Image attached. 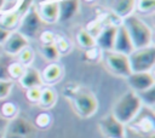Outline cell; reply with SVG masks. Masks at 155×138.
Wrapping results in <instances>:
<instances>
[{
  "label": "cell",
  "mask_w": 155,
  "mask_h": 138,
  "mask_svg": "<svg viewBox=\"0 0 155 138\" xmlns=\"http://www.w3.org/2000/svg\"><path fill=\"white\" fill-rule=\"evenodd\" d=\"M64 96L70 100L71 107L76 115L82 119L92 117L98 108L99 102L97 96L88 88L79 85H70L64 88Z\"/></svg>",
  "instance_id": "6da1fadb"
},
{
  "label": "cell",
  "mask_w": 155,
  "mask_h": 138,
  "mask_svg": "<svg viewBox=\"0 0 155 138\" xmlns=\"http://www.w3.org/2000/svg\"><path fill=\"white\" fill-rule=\"evenodd\" d=\"M122 25L125 27L134 50L143 48L154 45V30L153 28L142 19L138 15L133 13L122 21Z\"/></svg>",
  "instance_id": "7a4b0ae2"
},
{
  "label": "cell",
  "mask_w": 155,
  "mask_h": 138,
  "mask_svg": "<svg viewBox=\"0 0 155 138\" xmlns=\"http://www.w3.org/2000/svg\"><path fill=\"white\" fill-rule=\"evenodd\" d=\"M142 108H143V104L139 96L136 92L127 90L115 100L110 114L117 121L127 126L138 115Z\"/></svg>",
  "instance_id": "3957f363"
},
{
  "label": "cell",
  "mask_w": 155,
  "mask_h": 138,
  "mask_svg": "<svg viewBox=\"0 0 155 138\" xmlns=\"http://www.w3.org/2000/svg\"><path fill=\"white\" fill-rule=\"evenodd\" d=\"M42 27H44V22L41 21L38 13L36 5L34 4L22 15L16 30L30 41V40H38L40 31L44 29Z\"/></svg>",
  "instance_id": "277c9868"
},
{
  "label": "cell",
  "mask_w": 155,
  "mask_h": 138,
  "mask_svg": "<svg viewBox=\"0 0 155 138\" xmlns=\"http://www.w3.org/2000/svg\"><path fill=\"white\" fill-rule=\"evenodd\" d=\"M128 62L132 73L154 71L155 67V46L136 48L128 54Z\"/></svg>",
  "instance_id": "5b68a950"
},
{
  "label": "cell",
  "mask_w": 155,
  "mask_h": 138,
  "mask_svg": "<svg viewBox=\"0 0 155 138\" xmlns=\"http://www.w3.org/2000/svg\"><path fill=\"white\" fill-rule=\"evenodd\" d=\"M102 62L104 63L105 68L115 76L126 79L132 73L130 62H128V56H126L124 53H119L113 50L103 51Z\"/></svg>",
  "instance_id": "8992f818"
},
{
  "label": "cell",
  "mask_w": 155,
  "mask_h": 138,
  "mask_svg": "<svg viewBox=\"0 0 155 138\" xmlns=\"http://www.w3.org/2000/svg\"><path fill=\"white\" fill-rule=\"evenodd\" d=\"M36 128L24 115L18 114L7 123L4 138H35Z\"/></svg>",
  "instance_id": "52a82bcc"
},
{
  "label": "cell",
  "mask_w": 155,
  "mask_h": 138,
  "mask_svg": "<svg viewBox=\"0 0 155 138\" xmlns=\"http://www.w3.org/2000/svg\"><path fill=\"white\" fill-rule=\"evenodd\" d=\"M131 130L143 134H155V115L154 110L143 107L138 115L127 125Z\"/></svg>",
  "instance_id": "ba28073f"
},
{
  "label": "cell",
  "mask_w": 155,
  "mask_h": 138,
  "mask_svg": "<svg viewBox=\"0 0 155 138\" xmlns=\"http://www.w3.org/2000/svg\"><path fill=\"white\" fill-rule=\"evenodd\" d=\"M98 130L104 138H125L126 126L111 114H107L98 121Z\"/></svg>",
  "instance_id": "9c48e42d"
},
{
  "label": "cell",
  "mask_w": 155,
  "mask_h": 138,
  "mask_svg": "<svg viewBox=\"0 0 155 138\" xmlns=\"http://www.w3.org/2000/svg\"><path fill=\"white\" fill-rule=\"evenodd\" d=\"M127 85L131 91L140 93L155 87V76L154 71H143V73H131L126 77Z\"/></svg>",
  "instance_id": "30bf717a"
},
{
  "label": "cell",
  "mask_w": 155,
  "mask_h": 138,
  "mask_svg": "<svg viewBox=\"0 0 155 138\" xmlns=\"http://www.w3.org/2000/svg\"><path fill=\"white\" fill-rule=\"evenodd\" d=\"M30 41L24 38L21 33H18L17 30H13L10 33V35L7 36V39L4 41V44L1 45L2 52L7 56V57H17V54L27 46H29Z\"/></svg>",
  "instance_id": "8fae6325"
},
{
  "label": "cell",
  "mask_w": 155,
  "mask_h": 138,
  "mask_svg": "<svg viewBox=\"0 0 155 138\" xmlns=\"http://www.w3.org/2000/svg\"><path fill=\"white\" fill-rule=\"evenodd\" d=\"M38 13L44 24H56L59 18V2L56 0H44L36 5Z\"/></svg>",
  "instance_id": "7c38bea8"
},
{
  "label": "cell",
  "mask_w": 155,
  "mask_h": 138,
  "mask_svg": "<svg viewBox=\"0 0 155 138\" xmlns=\"http://www.w3.org/2000/svg\"><path fill=\"white\" fill-rule=\"evenodd\" d=\"M40 73L44 86H53L64 76V67L59 62L48 63L42 70H40Z\"/></svg>",
  "instance_id": "4fadbf2b"
},
{
  "label": "cell",
  "mask_w": 155,
  "mask_h": 138,
  "mask_svg": "<svg viewBox=\"0 0 155 138\" xmlns=\"http://www.w3.org/2000/svg\"><path fill=\"white\" fill-rule=\"evenodd\" d=\"M109 12L114 13L122 21L136 13V0H108Z\"/></svg>",
  "instance_id": "5bb4252c"
},
{
  "label": "cell",
  "mask_w": 155,
  "mask_h": 138,
  "mask_svg": "<svg viewBox=\"0 0 155 138\" xmlns=\"http://www.w3.org/2000/svg\"><path fill=\"white\" fill-rule=\"evenodd\" d=\"M134 50L133 44L125 29V27L122 25V23L117 27V31L115 35V40H114V45H113V51L119 52V53H124L126 56H128L132 51Z\"/></svg>",
  "instance_id": "9a60e30c"
},
{
  "label": "cell",
  "mask_w": 155,
  "mask_h": 138,
  "mask_svg": "<svg viewBox=\"0 0 155 138\" xmlns=\"http://www.w3.org/2000/svg\"><path fill=\"white\" fill-rule=\"evenodd\" d=\"M59 2L58 23H67L76 17L80 11V0H62Z\"/></svg>",
  "instance_id": "2e32d148"
},
{
  "label": "cell",
  "mask_w": 155,
  "mask_h": 138,
  "mask_svg": "<svg viewBox=\"0 0 155 138\" xmlns=\"http://www.w3.org/2000/svg\"><path fill=\"white\" fill-rule=\"evenodd\" d=\"M18 82L24 90H28V88H31V87H42L44 86L40 70L36 69L33 65L25 68L23 75L18 80Z\"/></svg>",
  "instance_id": "e0dca14e"
},
{
  "label": "cell",
  "mask_w": 155,
  "mask_h": 138,
  "mask_svg": "<svg viewBox=\"0 0 155 138\" xmlns=\"http://www.w3.org/2000/svg\"><path fill=\"white\" fill-rule=\"evenodd\" d=\"M21 17L22 13L19 12L17 6L8 10H4L0 12V25L8 31H13L17 29Z\"/></svg>",
  "instance_id": "ac0fdd59"
},
{
  "label": "cell",
  "mask_w": 155,
  "mask_h": 138,
  "mask_svg": "<svg viewBox=\"0 0 155 138\" xmlns=\"http://www.w3.org/2000/svg\"><path fill=\"white\" fill-rule=\"evenodd\" d=\"M119 25H105V28L102 30V33L96 38V44L102 51H110L113 50L115 35L117 31Z\"/></svg>",
  "instance_id": "d6986e66"
},
{
  "label": "cell",
  "mask_w": 155,
  "mask_h": 138,
  "mask_svg": "<svg viewBox=\"0 0 155 138\" xmlns=\"http://www.w3.org/2000/svg\"><path fill=\"white\" fill-rule=\"evenodd\" d=\"M58 100V92L53 86H42L40 99L38 102L39 107L44 110H48L56 105Z\"/></svg>",
  "instance_id": "ffe728a7"
},
{
  "label": "cell",
  "mask_w": 155,
  "mask_h": 138,
  "mask_svg": "<svg viewBox=\"0 0 155 138\" xmlns=\"http://www.w3.org/2000/svg\"><path fill=\"white\" fill-rule=\"evenodd\" d=\"M75 39H76V42L78 45L82 48V50H87L90 47H93L96 46V39L85 29V27L82 28H79L76 34H75Z\"/></svg>",
  "instance_id": "44dd1931"
},
{
  "label": "cell",
  "mask_w": 155,
  "mask_h": 138,
  "mask_svg": "<svg viewBox=\"0 0 155 138\" xmlns=\"http://www.w3.org/2000/svg\"><path fill=\"white\" fill-rule=\"evenodd\" d=\"M105 25H107V23H105V12H103V13L98 15L94 19H92V21L85 27V29L96 39V38L102 33V30L105 28Z\"/></svg>",
  "instance_id": "7402d4cb"
},
{
  "label": "cell",
  "mask_w": 155,
  "mask_h": 138,
  "mask_svg": "<svg viewBox=\"0 0 155 138\" xmlns=\"http://www.w3.org/2000/svg\"><path fill=\"white\" fill-rule=\"evenodd\" d=\"M40 53L41 56L48 62V63H54L59 62L61 54L56 47L54 44H48V45H40Z\"/></svg>",
  "instance_id": "603a6c76"
},
{
  "label": "cell",
  "mask_w": 155,
  "mask_h": 138,
  "mask_svg": "<svg viewBox=\"0 0 155 138\" xmlns=\"http://www.w3.org/2000/svg\"><path fill=\"white\" fill-rule=\"evenodd\" d=\"M54 45H56V47H57V50H58L61 56L68 54L73 50V41L64 34L57 33L56 40H54Z\"/></svg>",
  "instance_id": "cb8c5ba5"
},
{
  "label": "cell",
  "mask_w": 155,
  "mask_h": 138,
  "mask_svg": "<svg viewBox=\"0 0 155 138\" xmlns=\"http://www.w3.org/2000/svg\"><path fill=\"white\" fill-rule=\"evenodd\" d=\"M35 59V51L34 48L29 45L27 47H24L18 54H17V62L21 63L23 67H30L33 65V62Z\"/></svg>",
  "instance_id": "d4e9b609"
},
{
  "label": "cell",
  "mask_w": 155,
  "mask_h": 138,
  "mask_svg": "<svg viewBox=\"0 0 155 138\" xmlns=\"http://www.w3.org/2000/svg\"><path fill=\"white\" fill-rule=\"evenodd\" d=\"M18 114H19V108L13 102H4L0 107V116H2L8 121L16 117Z\"/></svg>",
  "instance_id": "484cf974"
},
{
  "label": "cell",
  "mask_w": 155,
  "mask_h": 138,
  "mask_svg": "<svg viewBox=\"0 0 155 138\" xmlns=\"http://www.w3.org/2000/svg\"><path fill=\"white\" fill-rule=\"evenodd\" d=\"M102 57H103V51L96 45L93 47H90L87 50H84V61L87 63H98L102 62Z\"/></svg>",
  "instance_id": "4316f807"
},
{
  "label": "cell",
  "mask_w": 155,
  "mask_h": 138,
  "mask_svg": "<svg viewBox=\"0 0 155 138\" xmlns=\"http://www.w3.org/2000/svg\"><path fill=\"white\" fill-rule=\"evenodd\" d=\"M25 70V67H23L21 63H18L17 61H12L10 62V64L7 65V76L10 80L15 81V80H19L21 76L23 75Z\"/></svg>",
  "instance_id": "83f0119b"
},
{
  "label": "cell",
  "mask_w": 155,
  "mask_h": 138,
  "mask_svg": "<svg viewBox=\"0 0 155 138\" xmlns=\"http://www.w3.org/2000/svg\"><path fill=\"white\" fill-rule=\"evenodd\" d=\"M155 11V0H136V13L153 15Z\"/></svg>",
  "instance_id": "f1b7e54d"
},
{
  "label": "cell",
  "mask_w": 155,
  "mask_h": 138,
  "mask_svg": "<svg viewBox=\"0 0 155 138\" xmlns=\"http://www.w3.org/2000/svg\"><path fill=\"white\" fill-rule=\"evenodd\" d=\"M51 123H52V115L48 111H41L35 116V120H34L35 128L46 130L51 126Z\"/></svg>",
  "instance_id": "f546056e"
},
{
  "label": "cell",
  "mask_w": 155,
  "mask_h": 138,
  "mask_svg": "<svg viewBox=\"0 0 155 138\" xmlns=\"http://www.w3.org/2000/svg\"><path fill=\"white\" fill-rule=\"evenodd\" d=\"M137 94L139 96L143 107L154 110V108H155V87H153V88H150L148 91L137 93Z\"/></svg>",
  "instance_id": "4dcf8cb0"
},
{
  "label": "cell",
  "mask_w": 155,
  "mask_h": 138,
  "mask_svg": "<svg viewBox=\"0 0 155 138\" xmlns=\"http://www.w3.org/2000/svg\"><path fill=\"white\" fill-rule=\"evenodd\" d=\"M57 33L53 31L52 29H42L38 36V40L40 41V45H48V44H54Z\"/></svg>",
  "instance_id": "1f68e13d"
},
{
  "label": "cell",
  "mask_w": 155,
  "mask_h": 138,
  "mask_svg": "<svg viewBox=\"0 0 155 138\" xmlns=\"http://www.w3.org/2000/svg\"><path fill=\"white\" fill-rule=\"evenodd\" d=\"M15 86V81L10 79H0V100L7 98Z\"/></svg>",
  "instance_id": "d6a6232c"
},
{
  "label": "cell",
  "mask_w": 155,
  "mask_h": 138,
  "mask_svg": "<svg viewBox=\"0 0 155 138\" xmlns=\"http://www.w3.org/2000/svg\"><path fill=\"white\" fill-rule=\"evenodd\" d=\"M40 94H41V87H31V88L25 90V98L30 103L38 104L40 99Z\"/></svg>",
  "instance_id": "836d02e7"
},
{
  "label": "cell",
  "mask_w": 155,
  "mask_h": 138,
  "mask_svg": "<svg viewBox=\"0 0 155 138\" xmlns=\"http://www.w3.org/2000/svg\"><path fill=\"white\" fill-rule=\"evenodd\" d=\"M125 138H155V134H143V133H138L133 130H131L130 127L126 126L125 130Z\"/></svg>",
  "instance_id": "e575fe53"
},
{
  "label": "cell",
  "mask_w": 155,
  "mask_h": 138,
  "mask_svg": "<svg viewBox=\"0 0 155 138\" xmlns=\"http://www.w3.org/2000/svg\"><path fill=\"white\" fill-rule=\"evenodd\" d=\"M7 123H8V120H6L2 116H0V138H4L5 131H6V127H7Z\"/></svg>",
  "instance_id": "d590c367"
},
{
  "label": "cell",
  "mask_w": 155,
  "mask_h": 138,
  "mask_svg": "<svg viewBox=\"0 0 155 138\" xmlns=\"http://www.w3.org/2000/svg\"><path fill=\"white\" fill-rule=\"evenodd\" d=\"M10 33L11 31H8V30H6V29H4L1 25H0V46L4 44V41L7 39V36L10 35Z\"/></svg>",
  "instance_id": "8d00e7d4"
},
{
  "label": "cell",
  "mask_w": 155,
  "mask_h": 138,
  "mask_svg": "<svg viewBox=\"0 0 155 138\" xmlns=\"http://www.w3.org/2000/svg\"><path fill=\"white\" fill-rule=\"evenodd\" d=\"M6 8V0H0V12Z\"/></svg>",
  "instance_id": "74e56055"
},
{
  "label": "cell",
  "mask_w": 155,
  "mask_h": 138,
  "mask_svg": "<svg viewBox=\"0 0 155 138\" xmlns=\"http://www.w3.org/2000/svg\"><path fill=\"white\" fill-rule=\"evenodd\" d=\"M85 1H86V2H90V4H91V2H94L96 0H85Z\"/></svg>",
  "instance_id": "f35d334b"
},
{
  "label": "cell",
  "mask_w": 155,
  "mask_h": 138,
  "mask_svg": "<svg viewBox=\"0 0 155 138\" xmlns=\"http://www.w3.org/2000/svg\"><path fill=\"white\" fill-rule=\"evenodd\" d=\"M56 1H62V0H56Z\"/></svg>",
  "instance_id": "ab89813d"
}]
</instances>
